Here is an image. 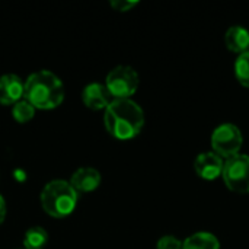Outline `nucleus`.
<instances>
[{"instance_id": "7", "label": "nucleus", "mask_w": 249, "mask_h": 249, "mask_svg": "<svg viewBox=\"0 0 249 249\" xmlns=\"http://www.w3.org/2000/svg\"><path fill=\"white\" fill-rule=\"evenodd\" d=\"M223 166L225 160L214 152L200 153L194 160V171L204 181H214L222 177Z\"/></svg>"}, {"instance_id": "15", "label": "nucleus", "mask_w": 249, "mask_h": 249, "mask_svg": "<svg viewBox=\"0 0 249 249\" xmlns=\"http://www.w3.org/2000/svg\"><path fill=\"white\" fill-rule=\"evenodd\" d=\"M235 77L242 86L249 88V51L238 55L235 61Z\"/></svg>"}, {"instance_id": "3", "label": "nucleus", "mask_w": 249, "mask_h": 249, "mask_svg": "<svg viewBox=\"0 0 249 249\" xmlns=\"http://www.w3.org/2000/svg\"><path fill=\"white\" fill-rule=\"evenodd\" d=\"M77 193L70 182L54 179L48 182L41 191V206L47 214L55 219L71 214L77 206Z\"/></svg>"}, {"instance_id": "10", "label": "nucleus", "mask_w": 249, "mask_h": 249, "mask_svg": "<svg viewBox=\"0 0 249 249\" xmlns=\"http://www.w3.org/2000/svg\"><path fill=\"white\" fill-rule=\"evenodd\" d=\"M70 185L79 193H92L101 185V174L93 168H79L70 178Z\"/></svg>"}, {"instance_id": "18", "label": "nucleus", "mask_w": 249, "mask_h": 249, "mask_svg": "<svg viewBox=\"0 0 249 249\" xmlns=\"http://www.w3.org/2000/svg\"><path fill=\"white\" fill-rule=\"evenodd\" d=\"M4 217H6V201L3 196L0 194V225L4 222Z\"/></svg>"}, {"instance_id": "4", "label": "nucleus", "mask_w": 249, "mask_h": 249, "mask_svg": "<svg viewBox=\"0 0 249 249\" xmlns=\"http://www.w3.org/2000/svg\"><path fill=\"white\" fill-rule=\"evenodd\" d=\"M139 74L130 66L114 67L105 80V88L114 99H130L139 89Z\"/></svg>"}, {"instance_id": "2", "label": "nucleus", "mask_w": 249, "mask_h": 249, "mask_svg": "<svg viewBox=\"0 0 249 249\" xmlns=\"http://www.w3.org/2000/svg\"><path fill=\"white\" fill-rule=\"evenodd\" d=\"M23 98L35 109H54L64 101L63 82L50 70L35 71L25 80Z\"/></svg>"}, {"instance_id": "6", "label": "nucleus", "mask_w": 249, "mask_h": 249, "mask_svg": "<svg viewBox=\"0 0 249 249\" xmlns=\"http://www.w3.org/2000/svg\"><path fill=\"white\" fill-rule=\"evenodd\" d=\"M222 178L226 187L238 194H249V156L236 155L225 160Z\"/></svg>"}, {"instance_id": "5", "label": "nucleus", "mask_w": 249, "mask_h": 249, "mask_svg": "<svg viewBox=\"0 0 249 249\" xmlns=\"http://www.w3.org/2000/svg\"><path fill=\"white\" fill-rule=\"evenodd\" d=\"M244 144L242 131L231 123L220 124L212 133V149L222 159H231L241 153Z\"/></svg>"}, {"instance_id": "1", "label": "nucleus", "mask_w": 249, "mask_h": 249, "mask_svg": "<svg viewBox=\"0 0 249 249\" xmlns=\"http://www.w3.org/2000/svg\"><path fill=\"white\" fill-rule=\"evenodd\" d=\"M104 124L117 140H131L144 127V112L133 99H112L105 109Z\"/></svg>"}, {"instance_id": "14", "label": "nucleus", "mask_w": 249, "mask_h": 249, "mask_svg": "<svg viewBox=\"0 0 249 249\" xmlns=\"http://www.w3.org/2000/svg\"><path fill=\"white\" fill-rule=\"evenodd\" d=\"M12 115H13L15 121L23 124V123H28L34 118L35 108L23 98L12 107Z\"/></svg>"}, {"instance_id": "13", "label": "nucleus", "mask_w": 249, "mask_h": 249, "mask_svg": "<svg viewBox=\"0 0 249 249\" xmlns=\"http://www.w3.org/2000/svg\"><path fill=\"white\" fill-rule=\"evenodd\" d=\"M48 244V233L41 226H34L23 236V249H44Z\"/></svg>"}, {"instance_id": "12", "label": "nucleus", "mask_w": 249, "mask_h": 249, "mask_svg": "<svg viewBox=\"0 0 249 249\" xmlns=\"http://www.w3.org/2000/svg\"><path fill=\"white\" fill-rule=\"evenodd\" d=\"M182 249H220V242L210 232H197L182 241Z\"/></svg>"}, {"instance_id": "8", "label": "nucleus", "mask_w": 249, "mask_h": 249, "mask_svg": "<svg viewBox=\"0 0 249 249\" xmlns=\"http://www.w3.org/2000/svg\"><path fill=\"white\" fill-rule=\"evenodd\" d=\"M23 86L25 82L16 74H4L0 77V104L1 105H15L23 99Z\"/></svg>"}, {"instance_id": "11", "label": "nucleus", "mask_w": 249, "mask_h": 249, "mask_svg": "<svg viewBox=\"0 0 249 249\" xmlns=\"http://www.w3.org/2000/svg\"><path fill=\"white\" fill-rule=\"evenodd\" d=\"M225 45L238 55L247 53L249 51V31L241 25L231 26L225 34Z\"/></svg>"}, {"instance_id": "16", "label": "nucleus", "mask_w": 249, "mask_h": 249, "mask_svg": "<svg viewBox=\"0 0 249 249\" xmlns=\"http://www.w3.org/2000/svg\"><path fill=\"white\" fill-rule=\"evenodd\" d=\"M156 249H182V241H179L178 238L171 236V235L162 236L158 241Z\"/></svg>"}, {"instance_id": "9", "label": "nucleus", "mask_w": 249, "mask_h": 249, "mask_svg": "<svg viewBox=\"0 0 249 249\" xmlns=\"http://www.w3.org/2000/svg\"><path fill=\"white\" fill-rule=\"evenodd\" d=\"M83 104L93 111L107 109V107L111 104V95L107 90L105 85L102 83H90L88 85L82 92Z\"/></svg>"}, {"instance_id": "17", "label": "nucleus", "mask_w": 249, "mask_h": 249, "mask_svg": "<svg viewBox=\"0 0 249 249\" xmlns=\"http://www.w3.org/2000/svg\"><path fill=\"white\" fill-rule=\"evenodd\" d=\"M112 9H115L117 12H128L130 9H133L134 6H137V1H130V0H112L111 1Z\"/></svg>"}]
</instances>
